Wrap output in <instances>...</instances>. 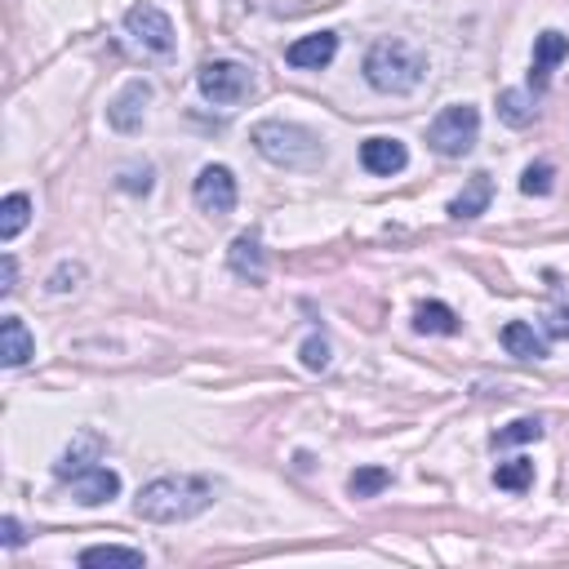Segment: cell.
<instances>
[{
  "mask_svg": "<svg viewBox=\"0 0 569 569\" xmlns=\"http://www.w3.org/2000/svg\"><path fill=\"white\" fill-rule=\"evenodd\" d=\"M219 485L209 476H156L152 485H142L138 498H133V516L148 521V525H178V521H191L200 516Z\"/></svg>",
  "mask_w": 569,
  "mask_h": 569,
  "instance_id": "obj_1",
  "label": "cell"
},
{
  "mask_svg": "<svg viewBox=\"0 0 569 569\" xmlns=\"http://www.w3.org/2000/svg\"><path fill=\"white\" fill-rule=\"evenodd\" d=\"M249 142L263 161L280 170H321L325 161V142L307 125H294V120H258L249 129Z\"/></svg>",
  "mask_w": 569,
  "mask_h": 569,
  "instance_id": "obj_2",
  "label": "cell"
},
{
  "mask_svg": "<svg viewBox=\"0 0 569 569\" xmlns=\"http://www.w3.org/2000/svg\"><path fill=\"white\" fill-rule=\"evenodd\" d=\"M427 77V58L405 40H379L365 54V81L379 94H414Z\"/></svg>",
  "mask_w": 569,
  "mask_h": 569,
  "instance_id": "obj_3",
  "label": "cell"
},
{
  "mask_svg": "<svg viewBox=\"0 0 569 569\" xmlns=\"http://www.w3.org/2000/svg\"><path fill=\"white\" fill-rule=\"evenodd\" d=\"M476 138H480V112L472 103H454L427 125V148L437 156H467Z\"/></svg>",
  "mask_w": 569,
  "mask_h": 569,
  "instance_id": "obj_4",
  "label": "cell"
},
{
  "mask_svg": "<svg viewBox=\"0 0 569 569\" xmlns=\"http://www.w3.org/2000/svg\"><path fill=\"white\" fill-rule=\"evenodd\" d=\"M196 85L209 103H219V107H232V103H245L249 90H254V71L236 58H209L200 62L196 71Z\"/></svg>",
  "mask_w": 569,
  "mask_h": 569,
  "instance_id": "obj_5",
  "label": "cell"
},
{
  "mask_svg": "<svg viewBox=\"0 0 569 569\" xmlns=\"http://www.w3.org/2000/svg\"><path fill=\"white\" fill-rule=\"evenodd\" d=\"M236 196H241L236 174L228 165H205L191 183V200H196V209L209 213V219H228V213L236 209Z\"/></svg>",
  "mask_w": 569,
  "mask_h": 569,
  "instance_id": "obj_6",
  "label": "cell"
},
{
  "mask_svg": "<svg viewBox=\"0 0 569 569\" xmlns=\"http://www.w3.org/2000/svg\"><path fill=\"white\" fill-rule=\"evenodd\" d=\"M125 36L142 49V54H170L174 49V23L165 10L156 5H133L125 14Z\"/></svg>",
  "mask_w": 569,
  "mask_h": 569,
  "instance_id": "obj_7",
  "label": "cell"
},
{
  "mask_svg": "<svg viewBox=\"0 0 569 569\" xmlns=\"http://www.w3.org/2000/svg\"><path fill=\"white\" fill-rule=\"evenodd\" d=\"M148 103H152V85H148V81H142V77L125 81V90L107 103V125H112L116 133H138V129H142V116H148Z\"/></svg>",
  "mask_w": 569,
  "mask_h": 569,
  "instance_id": "obj_8",
  "label": "cell"
},
{
  "mask_svg": "<svg viewBox=\"0 0 569 569\" xmlns=\"http://www.w3.org/2000/svg\"><path fill=\"white\" fill-rule=\"evenodd\" d=\"M67 485H71V498H77L81 508H103L120 493V476L112 467H103V463H90L81 472H71Z\"/></svg>",
  "mask_w": 569,
  "mask_h": 569,
  "instance_id": "obj_9",
  "label": "cell"
},
{
  "mask_svg": "<svg viewBox=\"0 0 569 569\" xmlns=\"http://www.w3.org/2000/svg\"><path fill=\"white\" fill-rule=\"evenodd\" d=\"M565 58H569V36L556 32V27H547V32L534 40V62H530V90H534V94L547 90L556 62H565Z\"/></svg>",
  "mask_w": 569,
  "mask_h": 569,
  "instance_id": "obj_10",
  "label": "cell"
},
{
  "mask_svg": "<svg viewBox=\"0 0 569 569\" xmlns=\"http://www.w3.org/2000/svg\"><path fill=\"white\" fill-rule=\"evenodd\" d=\"M334 54H338V32H312V36H299L290 49H284V62L321 71V67L334 62Z\"/></svg>",
  "mask_w": 569,
  "mask_h": 569,
  "instance_id": "obj_11",
  "label": "cell"
},
{
  "mask_svg": "<svg viewBox=\"0 0 569 569\" xmlns=\"http://www.w3.org/2000/svg\"><path fill=\"white\" fill-rule=\"evenodd\" d=\"M361 165L379 178H392L409 165V152H405V142L400 138H365L361 142Z\"/></svg>",
  "mask_w": 569,
  "mask_h": 569,
  "instance_id": "obj_12",
  "label": "cell"
},
{
  "mask_svg": "<svg viewBox=\"0 0 569 569\" xmlns=\"http://www.w3.org/2000/svg\"><path fill=\"white\" fill-rule=\"evenodd\" d=\"M228 263H232V271H236L241 280H249V284H263V280H267V254H263V241H258L254 232H245V236L232 241Z\"/></svg>",
  "mask_w": 569,
  "mask_h": 569,
  "instance_id": "obj_13",
  "label": "cell"
},
{
  "mask_svg": "<svg viewBox=\"0 0 569 569\" xmlns=\"http://www.w3.org/2000/svg\"><path fill=\"white\" fill-rule=\"evenodd\" d=\"M36 356V338L27 334V325L19 321V316H5L0 321V361H5L10 370H19V365H27Z\"/></svg>",
  "mask_w": 569,
  "mask_h": 569,
  "instance_id": "obj_14",
  "label": "cell"
},
{
  "mask_svg": "<svg viewBox=\"0 0 569 569\" xmlns=\"http://www.w3.org/2000/svg\"><path fill=\"white\" fill-rule=\"evenodd\" d=\"M489 200H493V178L485 174V170H476L472 178H467V187L450 200V219H476V213H485L489 209Z\"/></svg>",
  "mask_w": 569,
  "mask_h": 569,
  "instance_id": "obj_15",
  "label": "cell"
},
{
  "mask_svg": "<svg viewBox=\"0 0 569 569\" xmlns=\"http://www.w3.org/2000/svg\"><path fill=\"white\" fill-rule=\"evenodd\" d=\"M503 347H508V356H516V361H543L547 356V338L530 321L503 325Z\"/></svg>",
  "mask_w": 569,
  "mask_h": 569,
  "instance_id": "obj_16",
  "label": "cell"
},
{
  "mask_svg": "<svg viewBox=\"0 0 569 569\" xmlns=\"http://www.w3.org/2000/svg\"><path fill=\"white\" fill-rule=\"evenodd\" d=\"M414 329H418V334H441V338H450V334H458V312L445 307V303H418Z\"/></svg>",
  "mask_w": 569,
  "mask_h": 569,
  "instance_id": "obj_17",
  "label": "cell"
},
{
  "mask_svg": "<svg viewBox=\"0 0 569 569\" xmlns=\"http://www.w3.org/2000/svg\"><path fill=\"white\" fill-rule=\"evenodd\" d=\"M27 223H32V200L23 191H10L5 200H0V241L10 245Z\"/></svg>",
  "mask_w": 569,
  "mask_h": 569,
  "instance_id": "obj_18",
  "label": "cell"
},
{
  "mask_svg": "<svg viewBox=\"0 0 569 569\" xmlns=\"http://www.w3.org/2000/svg\"><path fill=\"white\" fill-rule=\"evenodd\" d=\"M498 116H503L512 129L534 125V116H538L534 94H525V90H503V94H498Z\"/></svg>",
  "mask_w": 569,
  "mask_h": 569,
  "instance_id": "obj_19",
  "label": "cell"
},
{
  "mask_svg": "<svg viewBox=\"0 0 569 569\" xmlns=\"http://www.w3.org/2000/svg\"><path fill=\"white\" fill-rule=\"evenodd\" d=\"M81 565H125V569H142L148 556L138 547H116V543H103V547H85L81 551Z\"/></svg>",
  "mask_w": 569,
  "mask_h": 569,
  "instance_id": "obj_20",
  "label": "cell"
},
{
  "mask_svg": "<svg viewBox=\"0 0 569 569\" xmlns=\"http://www.w3.org/2000/svg\"><path fill=\"white\" fill-rule=\"evenodd\" d=\"M98 454H103V441L94 437V432H85L77 445H71L67 454H62V463L54 467L58 472V480H67L71 472H81V467H90V463H98Z\"/></svg>",
  "mask_w": 569,
  "mask_h": 569,
  "instance_id": "obj_21",
  "label": "cell"
},
{
  "mask_svg": "<svg viewBox=\"0 0 569 569\" xmlns=\"http://www.w3.org/2000/svg\"><path fill=\"white\" fill-rule=\"evenodd\" d=\"M493 485L508 489V493H525L534 485V463L530 458H512V463H498L493 467Z\"/></svg>",
  "mask_w": 569,
  "mask_h": 569,
  "instance_id": "obj_22",
  "label": "cell"
},
{
  "mask_svg": "<svg viewBox=\"0 0 569 569\" xmlns=\"http://www.w3.org/2000/svg\"><path fill=\"white\" fill-rule=\"evenodd\" d=\"M392 485V472L387 467H356L351 476H347V493L351 498H374V493H383Z\"/></svg>",
  "mask_w": 569,
  "mask_h": 569,
  "instance_id": "obj_23",
  "label": "cell"
},
{
  "mask_svg": "<svg viewBox=\"0 0 569 569\" xmlns=\"http://www.w3.org/2000/svg\"><path fill=\"white\" fill-rule=\"evenodd\" d=\"M538 437H543V422L538 418H516V422L503 427V432H493L489 445L493 450H508V445H525V441H538Z\"/></svg>",
  "mask_w": 569,
  "mask_h": 569,
  "instance_id": "obj_24",
  "label": "cell"
},
{
  "mask_svg": "<svg viewBox=\"0 0 569 569\" xmlns=\"http://www.w3.org/2000/svg\"><path fill=\"white\" fill-rule=\"evenodd\" d=\"M551 178H556V170H551L547 161H534V165H525V174H521V191H525V196H547V191H551Z\"/></svg>",
  "mask_w": 569,
  "mask_h": 569,
  "instance_id": "obj_25",
  "label": "cell"
},
{
  "mask_svg": "<svg viewBox=\"0 0 569 569\" xmlns=\"http://www.w3.org/2000/svg\"><path fill=\"white\" fill-rule=\"evenodd\" d=\"M299 356H303V365H307L312 374H321V370H329V342H325L321 334H312V338L303 342V351H299Z\"/></svg>",
  "mask_w": 569,
  "mask_h": 569,
  "instance_id": "obj_26",
  "label": "cell"
},
{
  "mask_svg": "<svg viewBox=\"0 0 569 569\" xmlns=\"http://www.w3.org/2000/svg\"><path fill=\"white\" fill-rule=\"evenodd\" d=\"M120 187L133 191V196H148L152 191V170L142 165V170H120Z\"/></svg>",
  "mask_w": 569,
  "mask_h": 569,
  "instance_id": "obj_27",
  "label": "cell"
},
{
  "mask_svg": "<svg viewBox=\"0 0 569 569\" xmlns=\"http://www.w3.org/2000/svg\"><path fill=\"white\" fill-rule=\"evenodd\" d=\"M81 276H85V271H81L77 263H62V267H58V271L49 276V290H54V294H67V290H77V284H67V280H81Z\"/></svg>",
  "mask_w": 569,
  "mask_h": 569,
  "instance_id": "obj_28",
  "label": "cell"
},
{
  "mask_svg": "<svg viewBox=\"0 0 569 569\" xmlns=\"http://www.w3.org/2000/svg\"><path fill=\"white\" fill-rule=\"evenodd\" d=\"M14 276H19V263H14V254H5L0 258V294H14Z\"/></svg>",
  "mask_w": 569,
  "mask_h": 569,
  "instance_id": "obj_29",
  "label": "cell"
},
{
  "mask_svg": "<svg viewBox=\"0 0 569 569\" xmlns=\"http://www.w3.org/2000/svg\"><path fill=\"white\" fill-rule=\"evenodd\" d=\"M547 329H551L556 338H569V307H556L551 321H547Z\"/></svg>",
  "mask_w": 569,
  "mask_h": 569,
  "instance_id": "obj_30",
  "label": "cell"
},
{
  "mask_svg": "<svg viewBox=\"0 0 569 569\" xmlns=\"http://www.w3.org/2000/svg\"><path fill=\"white\" fill-rule=\"evenodd\" d=\"M0 530H5V547H23V525H19L14 516L0 521Z\"/></svg>",
  "mask_w": 569,
  "mask_h": 569,
  "instance_id": "obj_31",
  "label": "cell"
}]
</instances>
